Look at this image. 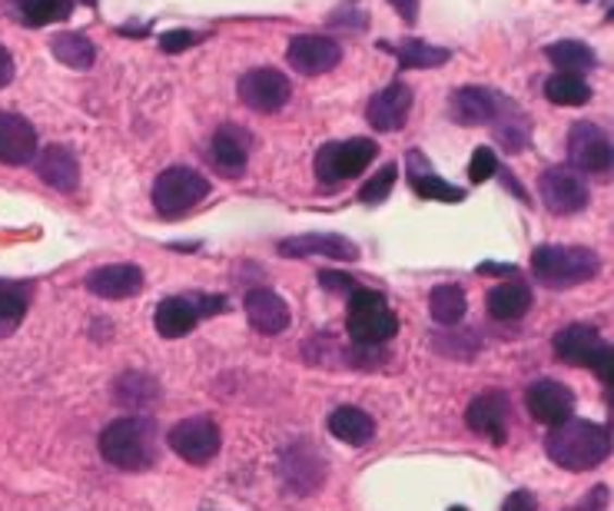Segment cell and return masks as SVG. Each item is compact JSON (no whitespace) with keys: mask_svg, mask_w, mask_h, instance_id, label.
<instances>
[{"mask_svg":"<svg viewBox=\"0 0 614 511\" xmlns=\"http://www.w3.org/2000/svg\"><path fill=\"white\" fill-rule=\"evenodd\" d=\"M544 452L565 472H591L611 456V432L598 422H575L555 425L544 438Z\"/></svg>","mask_w":614,"mask_h":511,"instance_id":"cell-1","label":"cell"},{"mask_svg":"<svg viewBox=\"0 0 614 511\" xmlns=\"http://www.w3.org/2000/svg\"><path fill=\"white\" fill-rule=\"evenodd\" d=\"M157 425L154 419L144 415H130V419H116L103 428L100 435V456L123 472H147L157 462Z\"/></svg>","mask_w":614,"mask_h":511,"instance_id":"cell-2","label":"cell"},{"mask_svg":"<svg viewBox=\"0 0 614 511\" xmlns=\"http://www.w3.org/2000/svg\"><path fill=\"white\" fill-rule=\"evenodd\" d=\"M601 260L588 246H552L544 242L531 252V273L549 289H572L594 279Z\"/></svg>","mask_w":614,"mask_h":511,"instance_id":"cell-3","label":"cell"},{"mask_svg":"<svg viewBox=\"0 0 614 511\" xmlns=\"http://www.w3.org/2000/svg\"><path fill=\"white\" fill-rule=\"evenodd\" d=\"M346 329L356 346H385L398 333V319L389 309L385 296L376 289H356L349 292V309H346Z\"/></svg>","mask_w":614,"mask_h":511,"instance_id":"cell-4","label":"cell"},{"mask_svg":"<svg viewBox=\"0 0 614 511\" xmlns=\"http://www.w3.org/2000/svg\"><path fill=\"white\" fill-rule=\"evenodd\" d=\"M207 197H210V179L196 173L193 166H170L154 183V207L167 220L186 216Z\"/></svg>","mask_w":614,"mask_h":511,"instance_id":"cell-5","label":"cell"},{"mask_svg":"<svg viewBox=\"0 0 614 511\" xmlns=\"http://www.w3.org/2000/svg\"><path fill=\"white\" fill-rule=\"evenodd\" d=\"M226 309L223 296H167L154 312V326L163 339H183L196 329L199 319Z\"/></svg>","mask_w":614,"mask_h":511,"instance_id":"cell-6","label":"cell"},{"mask_svg":"<svg viewBox=\"0 0 614 511\" xmlns=\"http://www.w3.org/2000/svg\"><path fill=\"white\" fill-rule=\"evenodd\" d=\"M379 157V147L366 137H353V140H339V144H326L316 153V176L322 183H346L353 176H359L363 170L372 166V160Z\"/></svg>","mask_w":614,"mask_h":511,"instance_id":"cell-7","label":"cell"},{"mask_svg":"<svg viewBox=\"0 0 614 511\" xmlns=\"http://www.w3.org/2000/svg\"><path fill=\"white\" fill-rule=\"evenodd\" d=\"M167 441H170V449H173L180 459H186V462H193V465L213 462V459L220 456V445H223L220 428H217L210 419H202V415L176 422V425L170 428Z\"/></svg>","mask_w":614,"mask_h":511,"instance_id":"cell-8","label":"cell"},{"mask_svg":"<svg viewBox=\"0 0 614 511\" xmlns=\"http://www.w3.org/2000/svg\"><path fill=\"white\" fill-rule=\"evenodd\" d=\"M290 94H293V87H290L286 74L272 71V67H256L240 77V100L259 113L283 110L290 103Z\"/></svg>","mask_w":614,"mask_h":511,"instance_id":"cell-9","label":"cell"},{"mask_svg":"<svg viewBox=\"0 0 614 511\" xmlns=\"http://www.w3.org/2000/svg\"><path fill=\"white\" fill-rule=\"evenodd\" d=\"M525 406L531 412L535 422L541 425H565L575 415V392L565 386V382L555 378H538L525 392Z\"/></svg>","mask_w":614,"mask_h":511,"instance_id":"cell-10","label":"cell"},{"mask_svg":"<svg viewBox=\"0 0 614 511\" xmlns=\"http://www.w3.org/2000/svg\"><path fill=\"white\" fill-rule=\"evenodd\" d=\"M568 160L581 173L604 176L611 170V137L598 123H575L568 134Z\"/></svg>","mask_w":614,"mask_h":511,"instance_id":"cell-11","label":"cell"},{"mask_svg":"<svg viewBox=\"0 0 614 511\" xmlns=\"http://www.w3.org/2000/svg\"><path fill=\"white\" fill-rule=\"evenodd\" d=\"M541 203L555 216H572L588 207V186L568 166H552L541 176Z\"/></svg>","mask_w":614,"mask_h":511,"instance_id":"cell-12","label":"cell"},{"mask_svg":"<svg viewBox=\"0 0 614 511\" xmlns=\"http://www.w3.org/2000/svg\"><path fill=\"white\" fill-rule=\"evenodd\" d=\"M286 60L303 77H319V74H329L335 63L343 60V47H339L332 37H322V34H299V37L290 40Z\"/></svg>","mask_w":614,"mask_h":511,"instance_id":"cell-13","label":"cell"},{"mask_svg":"<svg viewBox=\"0 0 614 511\" xmlns=\"http://www.w3.org/2000/svg\"><path fill=\"white\" fill-rule=\"evenodd\" d=\"M505 97L495 94L492 87H458L449 97V110L452 120L462 126H492L499 120V113L505 110Z\"/></svg>","mask_w":614,"mask_h":511,"instance_id":"cell-14","label":"cell"},{"mask_svg":"<svg viewBox=\"0 0 614 511\" xmlns=\"http://www.w3.org/2000/svg\"><path fill=\"white\" fill-rule=\"evenodd\" d=\"M280 256L283 260H303V256H326V260H343V263H356L359 260V246L346 236L335 233H303V236H290L280 242Z\"/></svg>","mask_w":614,"mask_h":511,"instance_id":"cell-15","label":"cell"},{"mask_svg":"<svg viewBox=\"0 0 614 511\" xmlns=\"http://www.w3.org/2000/svg\"><path fill=\"white\" fill-rule=\"evenodd\" d=\"M408 110H413V90H408V84L395 80L389 84L385 90H379L372 100H369V126L379 134H395L405 126L408 120Z\"/></svg>","mask_w":614,"mask_h":511,"instance_id":"cell-16","label":"cell"},{"mask_svg":"<svg viewBox=\"0 0 614 511\" xmlns=\"http://www.w3.org/2000/svg\"><path fill=\"white\" fill-rule=\"evenodd\" d=\"M37 157V130L21 113H0V163L24 166Z\"/></svg>","mask_w":614,"mask_h":511,"instance_id":"cell-17","label":"cell"},{"mask_svg":"<svg viewBox=\"0 0 614 511\" xmlns=\"http://www.w3.org/2000/svg\"><path fill=\"white\" fill-rule=\"evenodd\" d=\"M508 396L505 392H482L479 399H471L468 412H465V422L471 432H479V435H489L492 441H505L508 435Z\"/></svg>","mask_w":614,"mask_h":511,"instance_id":"cell-18","label":"cell"},{"mask_svg":"<svg viewBox=\"0 0 614 511\" xmlns=\"http://www.w3.org/2000/svg\"><path fill=\"white\" fill-rule=\"evenodd\" d=\"M552 346H555V356H558L565 365L591 369L594 359L601 356V349H604L607 342L598 336L594 326H581V323H575V326H565V329L552 339Z\"/></svg>","mask_w":614,"mask_h":511,"instance_id":"cell-19","label":"cell"},{"mask_svg":"<svg viewBox=\"0 0 614 511\" xmlns=\"http://www.w3.org/2000/svg\"><path fill=\"white\" fill-rule=\"evenodd\" d=\"M246 319L259 336H280L290 329V306L272 289H253L246 292Z\"/></svg>","mask_w":614,"mask_h":511,"instance_id":"cell-20","label":"cell"},{"mask_svg":"<svg viewBox=\"0 0 614 511\" xmlns=\"http://www.w3.org/2000/svg\"><path fill=\"white\" fill-rule=\"evenodd\" d=\"M87 289L100 299H130L144 289V270L130 263L100 266L87 276Z\"/></svg>","mask_w":614,"mask_h":511,"instance_id":"cell-21","label":"cell"},{"mask_svg":"<svg viewBox=\"0 0 614 511\" xmlns=\"http://www.w3.org/2000/svg\"><path fill=\"white\" fill-rule=\"evenodd\" d=\"M210 157L213 163L220 166L223 176H240L246 170V160H249V134L240 130V126L226 123L213 134V144H210Z\"/></svg>","mask_w":614,"mask_h":511,"instance_id":"cell-22","label":"cell"},{"mask_svg":"<svg viewBox=\"0 0 614 511\" xmlns=\"http://www.w3.org/2000/svg\"><path fill=\"white\" fill-rule=\"evenodd\" d=\"M37 176L60 194H74L81 183V163L66 147H47L37 157Z\"/></svg>","mask_w":614,"mask_h":511,"instance_id":"cell-23","label":"cell"},{"mask_svg":"<svg viewBox=\"0 0 614 511\" xmlns=\"http://www.w3.org/2000/svg\"><path fill=\"white\" fill-rule=\"evenodd\" d=\"M408 183H413V189L422 200H439V203H462L465 200V189L445 183L442 176H435L426 166L422 153H413V163H408Z\"/></svg>","mask_w":614,"mask_h":511,"instance_id":"cell-24","label":"cell"},{"mask_svg":"<svg viewBox=\"0 0 614 511\" xmlns=\"http://www.w3.org/2000/svg\"><path fill=\"white\" fill-rule=\"evenodd\" d=\"M329 432L346 445H369L376 435V422L369 412H363L356 406H339L329 415Z\"/></svg>","mask_w":614,"mask_h":511,"instance_id":"cell-25","label":"cell"},{"mask_svg":"<svg viewBox=\"0 0 614 511\" xmlns=\"http://www.w3.org/2000/svg\"><path fill=\"white\" fill-rule=\"evenodd\" d=\"M30 283H17V279H0V339L11 336L30 309Z\"/></svg>","mask_w":614,"mask_h":511,"instance_id":"cell-26","label":"cell"},{"mask_svg":"<svg viewBox=\"0 0 614 511\" xmlns=\"http://www.w3.org/2000/svg\"><path fill=\"white\" fill-rule=\"evenodd\" d=\"M486 302H489L492 319H499V323H515V319H521L531 309V292H528V286L512 279V283L495 286Z\"/></svg>","mask_w":614,"mask_h":511,"instance_id":"cell-27","label":"cell"},{"mask_svg":"<svg viewBox=\"0 0 614 511\" xmlns=\"http://www.w3.org/2000/svg\"><path fill=\"white\" fill-rule=\"evenodd\" d=\"M465 309H468L465 289L455 286V283L435 286L429 292V312H432V319H435L439 326H458L462 319H465Z\"/></svg>","mask_w":614,"mask_h":511,"instance_id":"cell-28","label":"cell"},{"mask_svg":"<svg viewBox=\"0 0 614 511\" xmlns=\"http://www.w3.org/2000/svg\"><path fill=\"white\" fill-rule=\"evenodd\" d=\"M544 57H549L558 74H578V71H591L598 57L588 43L581 40H558V43H549L544 47Z\"/></svg>","mask_w":614,"mask_h":511,"instance_id":"cell-29","label":"cell"},{"mask_svg":"<svg viewBox=\"0 0 614 511\" xmlns=\"http://www.w3.org/2000/svg\"><path fill=\"white\" fill-rule=\"evenodd\" d=\"M74 14V0H17V17L27 27H47Z\"/></svg>","mask_w":614,"mask_h":511,"instance_id":"cell-30","label":"cell"},{"mask_svg":"<svg viewBox=\"0 0 614 511\" xmlns=\"http://www.w3.org/2000/svg\"><path fill=\"white\" fill-rule=\"evenodd\" d=\"M50 50L60 63H66V67H74V71H90L97 57L94 43L84 34H60L50 40Z\"/></svg>","mask_w":614,"mask_h":511,"instance_id":"cell-31","label":"cell"},{"mask_svg":"<svg viewBox=\"0 0 614 511\" xmlns=\"http://www.w3.org/2000/svg\"><path fill=\"white\" fill-rule=\"evenodd\" d=\"M492 130L499 137V144L508 153H521L528 147V120L521 116V110L515 103H505V110L499 113V120L492 123Z\"/></svg>","mask_w":614,"mask_h":511,"instance_id":"cell-32","label":"cell"},{"mask_svg":"<svg viewBox=\"0 0 614 511\" xmlns=\"http://www.w3.org/2000/svg\"><path fill=\"white\" fill-rule=\"evenodd\" d=\"M544 97L555 107H585L591 100V87L578 74H555L544 80Z\"/></svg>","mask_w":614,"mask_h":511,"instance_id":"cell-33","label":"cell"},{"mask_svg":"<svg viewBox=\"0 0 614 511\" xmlns=\"http://www.w3.org/2000/svg\"><path fill=\"white\" fill-rule=\"evenodd\" d=\"M452 60V50L445 47H432L422 40H405L398 47V63L402 67H413V71H426V67H442V63Z\"/></svg>","mask_w":614,"mask_h":511,"instance_id":"cell-34","label":"cell"},{"mask_svg":"<svg viewBox=\"0 0 614 511\" xmlns=\"http://www.w3.org/2000/svg\"><path fill=\"white\" fill-rule=\"evenodd\" d=\"M395 176H398V166H395V163H385V166H382V170H379V173H376V176L366 183V186H363V194H359V197H363V203H369V207H372V203H382V200L392 194Z\"/></svg>","mask_w":614,"mask_h":511,"instance_id":"cell-35","label":"cell"},{"mask_svg":"<svg viewBox=\"0 0 614 511\" xmlns=\"http://www.w3.org/2000/svg\"><path fill=\"white\" fill-rule=\"evenodd\" d=\"M499 170H502V166H499L495 150H492V147H479V150L471 153V163H468V179H471V183H486V179H492Z\"/></svg>","mask_w":614,"mask_h":511,"instance_id":"cell-36","label":"cell"},{"mask_svg":"<svg viewBox=\"0 0 614 511\" xmlns=\"http://www.w3.org/2000/svg\"><path fill=\"white\" fill-rule=\"evenodd\" d=\"M319 286H322L326 292H335V296H349V292L359 289L349 273H335V270H332V273H319Z\"/></svg>","mask_w":614,"mask_h":511,"instance_id":"cell-37","label":"cell"},{"mask_svg":"<svg viewBox=\"0 0 614 511\" xmlns=\"http://www.w3.org/2000/svg\"><path fill=\"white\" fill-rule=\"evenodd\" d=\"M193 43H199V34H193V30H170V34L160 37V50L163 53H183Z\"/></svg>","mask_w":614,"mask_h":511,"instance_id":"cell-38","label":"cell"},{"mask_svg":"<svg viewBox=\"0 0 614 511\" xmlns=\"http://www.w3.org/2000/svg\"><path fill=\"white\" fill-rule=\"evenodd\" d=\"M598 375H601V382H604V386L611 389V382H614V352H611V346H604L601 349V356L594 359V365H591Z\"/></svg>","mask_w":614,"mask_h":511,"instance_id":"cell-39","label":"cell"},{"mask_svg":"<svg viewBox=\"0 0 614 511\" xmlns=\"http://www.w3.org/2000/svg\"><path fill=\"white\" fill-rule=\"evenodd\" d=\"M502 511H535V495L525 491V488H521V491H512Z\"/></svg>","mask_w":614,"mask_h":511,"instance_id":"cell-40","label":"cell"},{"mask_svg":"<svg viewBox=\"0 0 614 511\" xmlns=\"http://www.w3.org/2000/svg\"><path fill=\"white\" fill-rule=\"evenodd\" d=\"M389 4L398 11V17L405 24H416L419 21V0H389Z\"/></svg>","mask_w":614,"mask_h":511,"instance_id":"cell-41","label":"cell"},{"mask_svg":"<svg viewBox=\"0 0 614 511\" xmlns=\"http://www.w3.org/2000/svg\"><path fill=\"white\" fill-rule=\"evenodd\" d=\"M11 80H14V57L4 43H0V87H8Z\"/></svg>","mask_w":614,"mask_h":511,"instance_id":"cell-42","label":"cell"},{"mask_svg":"<svg viewBox=\"0 0 614 511\" xmlns=\"http://www.w3.org/2000/svg\"><path fill=\"white\" fill-rule=\"evenodd\" d=\"M479 273H505V276H518V270H515V266H492V263H482V266H479Z\"/></svg>","mask_w":614,"mask_h":511,"instance_id":"cell-43","label":"cell"},{"mask_svg":"<svg viewBox=\"0 0 614 511\" xmlns=\"http://www.w3.org/2000/svg\"><path fill=\"white\" fill-rule=\"evenodd\" d=\"M452 511H468V508H452Z\"/></svg>","mask_w":614,"mask_h":511,"instance_id":"cell-44","label":"cell"}]
</instances>
